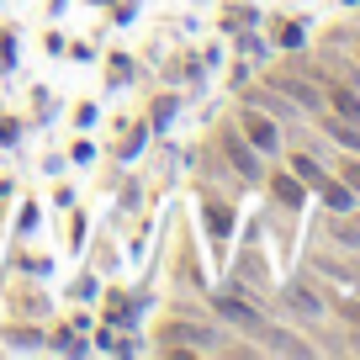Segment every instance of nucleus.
Returning a JSON list of instances; mask_svg holds the SVG:
<instances>
[{
  "instance_id": "obj_4",
  "label": "nucleus",
  "mask_w": 360,
  "mask_h": 360,
  "mask_svg": "<svg viewBox=\"0 0 360 360\" xmlns=\"http://www.w3.org/2000/svg\"><path fill=\"white\" fill-rule=\"evenodd\" d=\"M223 143H228V159H233V165H238V175H259V165H255V154H249V148H244V143H238V138H233V133H223Z\"/></svg>"
},
{
  "instance_id": "obj_1",
  "label": "nucleus",
  "mask_w": 360,
  "mask_h": 360,
  "mask_svg": "<svg viewBox=\"0 0 360 360\" xmlns=\"http://www.w3.org/2000/svg\"><path fill=\"white\" fill-rule=\"evenodd\" d=\"M212 302H217V313H223V318H233V323H244V328H249V334H265V323H259V313H255V307H244V302H233V297H223V292H217V297H212Z\"/></svg>"
},
{
  "instance_id": "obj_3",
  "label": "nucleus",
  "mask_w": 360,
  "mask_h": 360,
  "mask_svg": "<svg viewBox=\"0 0 360 360\" xmlns=\"http://www.w3.org/2000/svg\"><path fill=\"white\" fill-rule=\"evenodd\" d=\"M270 196L281 207H302V180L297 175H270Z\"/></svg>"
},
{
  "instance_id": "obj_12",
  "label": "nucleus",
  "mask_w": 360,
  "mask_h": 360,
  "mask_svg": "<svg viewBox=\"0 0 360 360\" xmlns=\"http://www.w3.org/2000/svg\"><path fill=\"white\" fill-rule=\"evenodd\" d=\"M11 58H16V48H11V32H0V75L11 69Z\"/></svg>"
},
{
  "instance_id": "obj_10",
  "label": "nucleus",
  "mask_w": 360,
  "mask_h": 360,
  "mask_svg": "<svg viewBox=\"0 0 360 360\" xmlns=\"http://www.w3.org/2000/svg\"><path fill=\"white\" fill-rule=\"evenodd\" d=\"M0 334L11 339V345H27V349H32V345H37V328H0Z\"/></svg>"
},
{
  "instance_id": "obj_5",
  "label": "nucleus",
  "mask_w": 360,
  "mask_h": 360,
  "mask_svg": "<svg viewBox=\"0 0 360 360\" xmlns=\"http://www.w3.org/2000/svg\"><path fill=\"white\" fill-rule=\"evenodd\" d=\"M292 175L302 180V186H313V191H318V186L328 180L323 169H318V159H307V154H297V159H292Z\"/></svg>"
},
{
  "instance_id": "obj_13",
  "label": "nucleus",
  "mask_w": 360,
  "mask_h": 360,
  "mask_svg": "<svg viewBox=\"0 0 360 360\" xmlns=\"http://www.w3.org/2000/svg\"><path fill=\"white\" fill-rule=\"evenodd\" d=\"M345 180H349V186L360 191V165H345Z\"/></svg>"
},
{
  "instance_id": "obj_9",
  "label": "nucleus",
  "mask_w": 360,
  "mask_h": 360,
  "mask_svg": "<svg viewBox=\"0 0 360 360\" xmlns=\"http://www.w3.org/2000/svg\"><path fill=\"white\" fill-rule=\"evenodd\" d=\"M207 223H212V233H228V223H233V217H228L223 202H207Z\"/></svg>"
},
{
  "instance_id": "obj_7",
  "label": "nucleus",
  "mask_w": 360,
  "mask_h": 360,
  "mask_svg": "<svg viewBox=\"0 0 360 360\" xmlns=\"http://www.w3.org/2000/svg\"><path fill=\"white\" fill-rule=\"evenodd\" d=\"M334 106H339V117H345V122H360V96H349L345 85L334 90Z\"/></svg>"
},
{
  "instance_id": "obj_8",
  "label": "nucleus",
  "mask_w": 360,
  "mask_h": 360,
  "mask_svg": "<svg viewBox=\"0 0 360 360\" xmlns=\"http://www.w3.org/2000/svg\"><path fill=\"white\" fill-rule=\"evenodd\" d=\"M165 334H169V345H202V339H207V328H186V323H169Z\"/></svg>"
},
{
  "instance_id": "obj_2",
  "label": "nucleus",
  "mask_w": 360,
  "mask_h": 360,
  "mask_svg": "<svg viewBox=\"0 0 360 360\" xmlns=\"http://www.w3.org/2000/svg\"><path fill=\"white\" fill-rule=\"evenodd\" d=\"M238 122H244V133H249V143H255V148H276V127H270V117L244 112Z\"/></svg>"
},
{
  "instance_id": "obj_6",
  "label": "nucleus",
  "mask_w": 360,
  "mask_h": 360,
  "mask_svg": "<svg viewBox=\"0 0 360 360\" xmlns=\"http://www.w3.org/2000/svg\"><path fill=\"white\" fill-rule=\"evenodd\" d=\"M318 191H323V202L334 207V212H349V207H355V196H349L345 186H334V180H323V186H318Z\"/></svg>"
},
{
  "instance_id": "obj_11",
  "label": "nucleus",
  "mask_w": 360,
  "mask_h": 360,
  "mask_svg": "<svg viewBox=\"0 0 360 360\" xmlns=\"http://www.w3.org/2000/svg\"><path fill=\"white\" fill-rule=\"evenodd\" d=\"M328 133H334V138H339V143H349V148H360V133H355V127H345V122H328Z\"/></svg>"
}]
</instances>
